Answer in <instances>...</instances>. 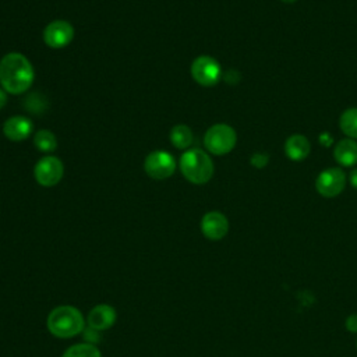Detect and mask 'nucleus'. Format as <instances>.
<instances>
[{"label":"nucleus","mask_w":357,"mask_h":357,"mask_svg":"<svg viewBox=\"0 0 357 357\" xmlns=\"http://www.w3.org/2000/svg\"><path fill=\"white\" fill-rule=\"evenodd\" d=\"M268 156L266 155H262V153H254L252 158H251V163L257 167H262L268 163Z\"/></svg>","instance_id":"20"},{"label":"nucleus","mask_w":357,"mask_h":357,"mask_svg":"<svg viewBox=\"0 0 357 357\" xmlns=\"http://www.w3.org/2000/svg\"><path fill=\"white\" fill-rule=\"evenodd\" d=\"M191 75L202 86H213L222 77L220 64L211 56H199L191 64Z\"/></svg>","instance_id":"5"},{"label":"nucleus","mask_w":357,"mask_h":357,"mask_svg":"<svg viewBox=\"0 0 357 357\" xmlns=\"http://www.w3.org/2000/svg\"><path fill=\"white\" fill-rule=\"evenodd\" d=\"M237 134L227 124H215L209 127L204 135L205 148L213 155H226L236 146Z\"/></svg>","instance_id":"4"},{"label":"nucleus","mask_w":357,"mask_h":357,"mask_svg":"<svg viewBox=\"0 0 357 357\" xmlns=\"http://www.w3.org/2000/svg\"><path fill=\"white\" fill-rule=\"evenodd\" d=\"M333 158L336 159V162L339 165L346 166V167L356 165L357 163V141H354L351 138L340 139L335 145Z\"/></svg>","instance_id":"14"},{"label":"nucleus","mask_w":357,"mask_h":357,"mask_svg":"<svg viewBox=\"0 0 357 357\" xmlns=\"http://www.w3.org/2000/svg\"><path fill=\"white\" fill-rule=\"evenodd\" d=\"M180 170L192 184H205L213 176V162L209 155L201 149L185 151L180 158Z\"/></svg>","instance_id":"3"},{"label":"nucleus","mask_w":357,"mask_h":357,"mask_svg":"<svg viewBox=\"0 0 357 357\" xmlns=\"http://www.w3.org/2000/svg\"><path fill=\"white\" fill-rule=\"evenodd\" d=\"M340 130L351 139H357V107L346 109L339 120Z\"/></svg>","instance_id":"16"},{"label":"nucleus","mask_w":357,"mask_h":357,"mask_svg":"<svg viewBox=\"0 0 357 357\" xmlns=\"http://www.w3.org/2000/svg\"><path fill=\"white\" fill-rule=\"evenodd\" d=\"M346 328L349 332H353V333H357V314H351L346 318V322H344Z\"/></svg>","instance_id":"21"},{"label":"nucleus","mask_w":357,"mask_h":357,"mask_svg":"<svg viewBox=\"0 0 357 357\" xmlns=\"http://www.w3.org/2000/svg\"><path fill=\"white\" fill-rule=\"evenodd\" d=\"M349 180H350V184H351V187L357 190V169H354V170L350 173V176H349Z\"/></svg>","instance_id":"22"},{"label":"nucleus","mask_w":357,"mask_h":357,"mask_svg":"<svg viewBox=\"0 0 357 357\" xmlns=\"http://www.w3.org/2000/svg\"><path fill=\"white\" fill-rule=\"evenodd\" d=\"M46 325L53 336L61 339L74 337L85 328L82 314L73 305H60L52 310L47 315Z\"/></svg>","instance_id":"2"},{"label":"nucleus","mask_w":357,"mask_h":357,"mask_svg":"<svg viewBox=\"0 0 357 357\" xmlns=\"http://www.w3.org/2000/svg\"><path fill=\"white\" fill-rule=\"evenodd\" d=\"M283 3H287V4H291V3H294V1H297V0H282Z\"/></svg>","instance_id":"24"},{"label":"nucleus","mask_w":357,"mask_h":357,"mask_svg":"<svg viewBox=\"0 0 357 357\" xmlns=\"http://www.w3.org/2000/svg\"><path fill=\"white\" fill-rule=\"evenodd\" d=\"M33 144L36 149L43 153H50L57 148V139L49 130H39L33 137Z\"/></svg>","instance_id":"17"},{"label":"nucleus","mask_w":357,"mask_h":357,"mask_svg":"<svg viewBox=\"0 0 357 357\" xmlns=\"http://www.w3.org/2000/svg\"><path fill=\"white\" fill-rule=\"evenodd\" d=\"M310 151H311V144L307 139V137L301 134L290 135L286 139V144H284L286 156L294 162H300L305 159L310 155Z\"/></svg>","instance_id":"13"},{"label":"nucleus","mask_w":357,"mask_h":357,"mask_svg":"<svg viewBox=\"0 0 357 357\" xmlns=\"http://www.w3.org/2000/svg\"><path fill=\"white\" fill-rule=\"evenodd\" d=\"M170 142L178 149H185L192 144V131L184 124L174 126L170 131Z\"/></svg>","instance_id":"15"},{"label":"nucleus","mask_w":357,"mask_h":357,"mask_svg":"<svg viewBox=\"0 0 357 357\" xmlns=\"http://www.w3.org/2000/svg\"><path fill=\"white\" fill-rule=\"evenodd\" d=\"M63 357H102L99 349L91 343H78L68 347Z\"/></svg>","instance_id":"18"},{"label":"nucleus","mask_w":357,"mask_h":357,"mask_svg":"<svg viewBox=\"0 0 357 357\" xmlns=\"http://www.w3.org/2000/svg\"><path fill=\"white\" fill-rule=\"evenodd\" d=\"M144 169L149 177L155 180H163L174 173L176 160L169 152L158 149L146 156L144 162Z\"/></svg>","instance_id":"6"},{"label":"nucleus","mask_w":357,"mask_h":357,"mask_svg":"<svg viewBox=\"0 0 357 357\" xmlns=\"http://www.w3.org/2000/svg\"><path fill=\"white\" fill-rule=\"evenodd\" d=\"M344 185L346 176L339 167H329L322 170L315 180L317 191L325 198L337 197L344 190Z\"/></svg>","instance_id":"8"},{"label":"nucleus","mask_w":357,"mask_h":357,"mask_svg":"<svg viewBox=\"0 0 357 357\" xmlns=\"http://www.w3.org/2000/svg\"><path fill=\"white\" fill-rule=\"evenodd\" d=\"M33 78V67L24 54L11 52L0 60V84L6 92L24 93L32 85Z\"/></svg>","instance_id":"1"},{"label":"nucleus","mask_w":357,"mask_h":357,"mask_svg":"<svg viewBox=\"0 0 357 357\" xmlns=\"http://www.w3.org/2000/svg\"><path fill=\"white\" fill-rule=\"evenodd\" d=\"M64 173V166L61 160L56 156H45L38 160L33 169L35 180L43 187L56 185Z\"/></svg>","instance_id":"7"},{"label":"nucleus","mask_w":357,"mask_h":357,"mask_svg":"<svg viewBox=\"0 0 357 357\" xmlns=\"http://www.w3.org/2000/svg\"><path fill=\"white\" fill-rule=\"evenodd\" d=\"M116 318H117V312L112 305L99 304L89 311L88 325L98 331H105L114 325Z\"/></svg>","instance_id":"12"},{"label":"nucleus","mask_w":357,"mask_h":357,"mask_svg":"<svg viewBox=\"0 0 357 357\" xmlns=\"http://www.w3.org/2000/svg\"><path fill=\"white\" fill-rule=\"evenodd\" d=\"M33 130L32 121L25 116H13L3 124V132L10 141H24Z\"/></svg>","instance_id":"11"},{"label":"nucleus","mask_w":357,"mask_h":357,"mask_svg":"<svg viewBox=\"0 0 357 357\" xmlns=\"http://www.w3.org/2000/svg\"><path fill=\"white\" fill-rule=\"evenodd\" d=\"M201 230L209 240H222L229 231V220L222 212H208L201 220Z\"/></svg>","instance_id":"10"},{"label":"nucleus","mask_w":357,"mask_h":357,"mask_svg":"<svg viewBox=\"0 0 357 357\" xmlns=\"http://www.w3.org/2000/svg\"><path fill=\"white\" fill-rule=\"evenodd\" d=\"M74 38V28L64 20H56L46 25L43 31V40L52 49H61L71 43Z\"/></svg>","instance_id":"9"},{"label":"nucleus","mask_w":357,"mask_h":357,"mask_svg":"<svg viewBox=\"0 0 357 357\" xmlns=\"http://www.w3.org/2000/svg\"><path fill=\"white\" fill-rule=\"evenodd\" d=\"M84 339L86 340V343H91V344H95L100 340V335H99V331L92 328V326H88V328H84Z\"/></svg>","instance_id":"19"},{"label":"nucleus","mask_w":357,"mask_h":357,"mask_svg":"<svg viewBox=\"0 0 357 357\" xmlns=\"http://www.w3.org/2000/svg\"><path fill=\"white\" fill-rule=\"evenodd\" d=\"M7 102V95H6V91L0 88V109H3V106L6 105Z\"/></svg>","instance_id":"23"}]
</instances>
